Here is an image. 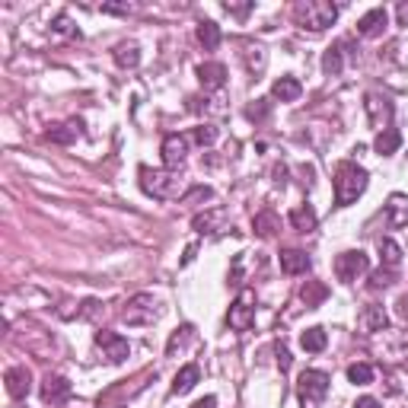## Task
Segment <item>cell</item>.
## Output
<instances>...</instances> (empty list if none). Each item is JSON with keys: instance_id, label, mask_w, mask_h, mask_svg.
I'll list each match as a JSON object with an SVG mask.
<instances>
[{"instance_id": "5bb4252c", "label": "cell", "mask_w": 408, "mask_h": 408, "mask_svg": "<svg viewBox=\"0 0 408 408\" xmlns=\"http://www.w3.org/2000/svg\"><path fill=\"white\" fill-rule=\"evenodd\" d=\"M4 383H6V392H10L13 399H26L32 389V373L26 370V367H10Z\"/></svg>"}, {"instance_id": "8d00e7d4", "label": "cell", "mask_w": 408, "mask_h": 408, "mask_svg": "<svg viewBox=\"0 0 408 408\" xmlns=\"http://www.w3.org/2000/svg\"><path fill=\"white\" fill-rule=\"evenodd\" d=\"M99 312H102L99 300H83V306H80V319H96Z\"/></svg>"}, {"instance_id": "d590c367", "label": "cell", "mask_w": 408, "mask_h": 408, "mask_svg": "<svg viewBox=\"0 0 408 408\" xmlns=\"http://www.w3.org/2000/svg\"><path fill=\"white\" fill-rule=\"evenodd\" d=\"M392 281H396V268H386V271L379 268L377 275L370 277V287H373V290H379V287H389Z\"/></svg>"}, {"instance_id": "74e56055", "label": "cell", "mask_w": 408, "mask_h": 408, "mask_svg": "<svg viewBox=\"0 0 408 408\" xmlns=\"http://www.w3.org/2000/svg\"><path fill=\"white\" fill-rule=\"evenodd\" d=\"M253 6H255V4H233V0H230V4H223V10L243 19V16H249V13H253Z\"/></svg>"}, {"instance_id": "5b68a950", "label": "cell", "mask_w": 408, "mask_h": 408, "mask_svg": "<svg viewBox=\"0 0 408 408\" xmlns=\"http://www.w3.org/2000/svg\"><path fill=\"white\" fill-rule=\"evenodd\" d=\"M329 373L322 370H303L300 373V383H297V389H300V405L303 408H319V402L325 399V392H329Z\"/></svg>"}, {"instance_id": "1f68e13d", "label": "cell", "mask_w": 408, "mask_h": 408, "mask_svg": "<svg viewBox=\"0 0 408 408\" xmlns=\"http://www.w3.org/2000/svg\"><path fill=\"white\" fill-rule=\"evenodd\" d=\"M348 379H351L355 386L373 383V367H370V364H351V367H348Z\"/></svg>"}, {"instance_id": "f35d334b", "label": "cell", "mask_w": 408, "mask_h": 408, "mask_svg": "<svg viewBox=\"0 0 408 408\" xmlns=\"http://www.w3.org/2000/svg\"><path fill=\"white\" fill-rule=\"evenodd\" d=\"M275 355H277V367L287 373V370H290V351L284 348V345H275Z\"/></svg>"}, {"instance_id": "83f0119b", "label": "cell", "mask_w": 408, "mask_h": 408, "mask_svg": "<svg viewBox=\"0 0 408 408\" xmlns=\"http://www.w3.org/2000/svg\"><path fill=\"white\" fill-rule=\"evenodd\" d=\"M198 42L204 45V51H214L217 45H220V26L210 23V19L198 23Z\"/></svg>"}, {"instance_id": "4316f807", "label": "cell", "mask_w": 408, "mask_h": 408, "mask_svg": "<svg viewBox=\"0 0 408 408\" xmlns=\"http://www.w3.org/2000/svg\"><path fill=\"white\" fill-rule=\"evenodd\" d=\"M325 297H329V287H325L322 281H306L303 287H300V300L310 306V310H316V306L322 303Z\"/></svg>"}, {"instance_id": "ac0fdd59", "label": "cell", "mask_w": 408, "mask_h": 408, "mask_svg": "<svg viewBox=\"0 0 408 408\" xmlns=\"http://www.w3.org/2000/svg\"><path fill=\"white\" fill-rule=\"evenodd\" d=\"M310 255L303 249H284L281 253V271L284 275H306L310 271Z\"/></svg>"}, {"instance_id": "6da1fadb", "label": "cell", "mask_w": 408, "mask_h": 408, "mask_svg": "<svg viewBox=\"0 0 408 408\" xmlns=\"http://www.w3.org/2000/svg\"><path fill=\"white\" fill-rule=\"evenodd\" d=\"M138 175H141V188L156 201H173V198H182V195H185V179H182L175 169L141 166Z\"/></svg>"}, {"instance_id": "ab89813d", "label": "cell", "mask_w": 408, "mask_h": 408, "mask_svg": "<svg viewBox=\"0 0 408 408\" xmlns=\"http://www.w3.org/2000/svg\"><path fill=\"white\" fill-rule=\"evenodd\" d=\"M102 13H118V16H128V13H131V4H102Z\"/></svg>"}, {"instance_id": "cb8c5ba5", "label": "cell", "mask_w": 408, "mask_h": 408, "mask_svg": "<svg viewBox=\"0 0 408 408\" xmlns=\"http://www.w3.org/2000/svg\"><path fill=\"white\" fill-rule=\"evenodd\" d=\"M253 227H255V233L258 236H275L277 230H281V220H277V214L275 210H258V214L253 217Z\"/></svg>"}, {"instance_id": "b9f144b4", "label": "cell", "mask_w": 408, "mask_h": 408, "mask_svg": "<svg viewBox=\"0 0 408 408\" xmlns=\"http://www.w3.org/2000/svg\"><path fill=\"white\" fill-rule=\"evenodd\" d=\"M396 312H399L402 319H408V294H402V297L396 300Z\"/></svg>"}, {"instance_id": "9a60e30c", "label": "cell", "mask_w": 408, "mask_h": 408, "mask_svg": "<svg viewBox=\"0 0 408 408\" xmlns=\"http://www.w3.org/2000/svg\"><path fill=\"white\" fill-rule=\"evenodd\" d=\"M386 223H389L392 230L408 227V195H402V192L389 195V201H386Z\"/></svg>"}, {"instance_id": "d6986e66", "label": "cell", "mask_w": 408, "mask_h": 408, "mask_svg": "<svg viewBox=\"0 0 408 408\" xmlns=\"http://www.w3.org/2000/svg\"><path fill=\"white\" fill-rule=\"evenodd\" d=\"M316 223H319V217H316V210H312L310 204H297V208L290 210V227H294L297 233H312Z\"/></svg>"}, {"instance_id": "3957f363", "label": "cell", "mask_w": 408, "mask_h": 408, "mask_svg": "<svg viewBox=\"0 0 408 408\" xmlns=\"http://www.w3.org/2000/svg\"><path fill=\"white\" fill-rule=\"evenodd\" d=\"M294 19L300 29L322 32L338 19V6L329 4V0H300V4L294 6Z\"/></svg>"}, {"instance_id": "836d02e7", "label": "cell", "mask_w": 408, "mask_h": 408, "mask_svg": "<svg viewBox=\"0 0 408 408\" xmlns=\"http://www.w3.org/2000/svg\"><path fill=\"white\" fill-rule=\"evenodd\" d=\"M268 112H271V102H268V99H255L253 106L246 108V118H253V121H265V118H268Z\"/></svg>"}, {"instance_id": "7a4b0ae2", "label": "cell", "mask_w": 408, "mask_h": 408, "mask_svg": "<svg viewBox=\"0 0 408 408\" xmlns=\"http://www.w3.org/2000/svg\"><path fill=\"white\" fill-rule=\"evenodd\" d=\"M364 188H367V169L357 166L355 160L338 163V169H335V204L338 208L355 204L360 195H364Z\"/></svg>"}, {"instance_id": "7c38bea8", "label": "cell", "mask_w": 408, "mask_h": 408, "mask_svg": "<svg viewBox=\"0 0 408 408\" xmlns=\"http://www.w3.org/2000/svg\"><path fill=\"white\" fill-rule=\"evenodd\" d=\"M185 156H188L185 134H166V141H163V163H166L169 169H179L182 163H185Z\"/></svg>"}, {"instance_id": "2e32d148", "label": "cell", "mask_w": 408, "mask_h": 408, "mask_svg": "<svg viewBox=\"0 0 408 408\" xmlns=\"http://www.w3.org/2000/svg\"><path fill=\"white\" fill-rule=\"evenodd\" d=\"M198 80L204 90H220V86L227 83V67H223L220 61H204L198 67Z\"/></svg>"}, {"instance_id": "277c9868", "label": "cell", "mask_w": 408, "mask_h": 408, "mask_svg": "<svg viewBox=\"0 0 408 408\" xmlns=\"http://www.w3.org/2000/svg\"><path fill=\"white\" fill-rule=\"evenodd\" d=\"M156 319H160V303L153 300V294H134L121 306V322L128 325H151Z\"/></svg>"}, {"instance_id": "484cf974", "label": "cell", "mask_w": 408, "mask_h": 408, "mask_svg": "<svg viewBox=\"0 0 408 408\" xmlns=\"http://www.w3.org/2000/svg\"><path fill=\"white\" fill-rule=\"evenodd\" d=\"M345 42H338V45H332L329 51L322 54V71L329 73V77H338V73L345 71Z\"/></svg>"}, {"instance_id": "603a6c76", "label": "cell", "mask_w": 408, "mask_h": 408, "mask_svg": "<svg viewBox=\"0 0 408 408\" xmlns=\"http://www.w3.org/2000/svg\"><path fill=\"white\" fill-rule=\"evenodd\" d=\"M325 345H329V335H325L322 325H312V329H306L300 335V348L310 351V355H319V351H325Z\"/></svg>"}, {"instance_id": "7402d4cb", "label": "cell", "mask_w": 408, "mask_h": 408, "mask_svg": "<svg viewBox=\"0 0 408 408\" xmlns=\"http://www.w3.org/2000/svg\"><path fill=\"white\" fill-rule=\"evenodd\" d=\"M402 147V134L396 131V128H386V131L377 134V141H373V151H377L379 156H392Z\"/></svg>"}, {"instance_id": "44dd1931", "label": "cell", "mask_w": 408, "mask_h": 408, "mask_svg": "<svg viewBox=\"0 0 408 408\" xmlns=\"http://www.w3.org/2000/svg\"><path fill=\"white\" fill-rule=\"evenodd\" d=\"M300 93H303V86L297 77H281V80H275V86H271V96L281 99V102H297Z\"/></svg>"}, {"instance_id": "ffe728a7", "label": "cell", "mask_w": 408, "mask_h": 408, "mask_svg": "<svg viewBox=\"0 0 408 408\" xmlns=\"http://www.w3.org/2000/svg\"><path fill=\"white\" fill-rule=\"evenodd\" d=\"M386 325H389V319H386V310L383 306H367L364 312H360V332H383Z\"/></svg>"}, {"instance_id": "f1b7e54d", "label": "cell", "mask_w": 408, "mask_h": 408, "mask_svg": "<svg viewBox=\"0 0 408 408\" xmlns=\"http://www.w3.org/2000/svg\"><path fill=\"white\" fill-rule=\"evenodd\" d=\"M192 342H195V325H182V329H175V332H173V338H169L166 355H169V357H175V351H182L185 345H192Z\"/></svg>"}, {"instance_id": "52a82bcc", "label": "cell", "mask_w": 408, "mask_h": 408, "mask_svg": "<svg viewBox=\"0 0 408 408\" xmlns=\"http://www.w3.org/2000/svg\"><path fill=\"white\" fill-rule=\"evenodd\" d=\"M367 271H370V255L360 253V249H348V253H342L335 258V275H338V281H345V284L357 281Z\"/></svg>"}, {"instance_id": "9c48e42d", "label": "cell", "mask_w": 408, "mask_h": 408, "mask_svg": "<svg viewBox=\"0 0 408 408\" xmlns=\"http://www.w3.org/2000/svg\"><path fill=\"white\" fill-rule=\"evenodd\" d=\"M364 108H367V118H370V125L379 131H386V128H392V102L389 96H383V93H367L364 96Z\"/></svg>"}, {"instance_id": "d6a6232c", "label": "cell", "mask_w": 408, "mask_h": 408, "mask_svg": "<svg viewBox=\"0 0 408 408\" xmlns=\"http://www.w3.org/2000/svg\"><path fill=\"white\" fill-rule=\"evenodd\" d=\"M214 223H223V210H214V214H198L192 220V227L198 230V233H214V230H210Z\"/></svg>"}, {"instance_id": "7bdbcfd3", "label": "cell", "mask_w": 408, "mask_h": 408, "mask_svg": "<svg viewBox=\"0 0 408 408\" xmlns=\"http://www.w3.org/2000/svg\"><path fill=\"white\" fill-rule=\"evenodd\" d=\"M192 408H217V399L214 396H204V399H198Z\"/></svg>"}, {"instance_id": "ba28073f", "label": "cell", "mask_w": 408, "mask_h": 408, "mask_svg": "<svg viewBox=\"0 0 408 408\" xmlns=\"http://www.w3.org/2000/svg\"><path fill=\"white\" fill-rule=\"evenodd\" d=\"M93 342H96V348L102 351V357H106L108 364H125L128 355H131L128 338L115 335V332H108V329H99L96 335H93Z\"/></svg>"}, {"instance_id": "8992f818", "label": "cell", "mask_w": 408, "mask_h": 408, "mask_svg": "<svg viewBox=\"0 0 408 408\" xmlns=\"http://www.w3.org/2000/svg\"><path fill=\"white\" fill-rule=\"evenodd\" d=\"M227 322H230V329H236V332L253 329V322H255V290H249V287L240 290V297H236L233 306H230Z\"/></svg>"}, {"instance_id": "4dcf8cb0", "label": "cell", "mask_w": 408, "mask_h": 408, "mask_svg": "<svg viewBox=\"0 0 408 408\" xmlns=\"http://www.w3.org/2000/svg\"><path fill=\"white\" fill-rule=\"evenodd\" d=\"M51 32H58V36H67V39H77V26H73V19L67 16V13H58V16L51 19Z\"/></svg>"}, {"instance_id": "30bf717a", "label": "cell", "mask_w": 408, "mask_h": 408, "mask_svg": "<svg viewBox=\"0 0 408 408\" xmlns=\"http://www.w3.org/2000/svg\"><path fill=\"white\" fill-rule=\"evenodd\" d=\"M73 386L67 377H58V373H49V377L42 379V399L49 405H64L67 399H71Z\"/></svg>"}, {"instance_id": "8fae6325", "label": "cell", "mask_w": 408, "mask_h": 408, "mask_svg": "<svg viewBox=\"0 0 408 408\" xmlns=\"http://www.w3.org/2000/svg\"><path fill=\"white\" fill-rule=\"evenodd\" d=\"M386 26H389V13H386L383 6H373V10H367L364 16L357 19V36L377 39V36H383Z\"/></svg>"}, {"instance_id": "e575fe53", "label": "cell", "mask_w": 408, "mask_h": 408, "mask_svg": "<svg viewBox=\"0 0 408 408\" xmlns=\"http://www.w3.org/2000/svg\"><path fill=\"white\" fill-rule=\"evenodd\" d=\"M214 141H217V128H214V125L195 128V144H198V147H210Z\"/></svg>"}, {"instance_id": "f546056e", "label": "cell", "mask_w": 408, "mask_h": 408, "mask_svg": "<svg viewBox=\"0 0 408 408\" xmlns=\"http://www.w3.org/2000/svg\"><path fill=\"white\" fill-rule=\"evenodd\" d=\"M379 258H383L386 268H399L402 262V249H399L396 240H379Z\"/></svg>"}, {"instance_id": "ee69618b", "label": "cell", "mask_w": 408, "mask_h": 408, "mask_svg": "<svg viewBox=\"0 0 408 408\" xmlns=\"http://www.w3.org/2000/svg\"><path fill=\"white\" fill-rule=\"evenodd\" d=\"M399 23H402V26H408V4H402V6H399Z\"/></svg>"}, {"instance_id": "e0dca14e", "label": "cell", "mask_w": 408, "mask_h": 408, "mask_svg": "<svg viewBox=\"0 0 408 408\" xmlns=\"http://www.w3.org/2000/svg\"><path fill=\"white\" fill-rule=\"evenodd\" d=\"M198 379H201V367L198 364H185L179 373H175L169 392H173V396H185V392L195 389V383H198Z\"/></svg>"}, {"instance_id": "60d3db41", "label": "cell", "mask_w": 408, "mask_h": 408, "mask_svg": "<svg viewBox=\"0 0 408 408\" xmlns=\"http://www.w3.org/2000/svg\"><path fill=\"white\" fill-rule=\"evenodd\" d=\"M355 408H379V402L373 396H360L357 402H355Z\"/></svg>"}, {"instance_id": "d4e9b609", "label": "cell", "mask_w": 408, "mask_h": 408, "mask_svg": "<svg viewBox=\"0 0 408 408\" xmlns=\"http://www.w3.org/2000/svg\"><path fill=\"white\" fill-rule=\"evenodd\" d=\"M112 58H115V64L125 67V71H134V67L141 64V51H138V45H128V42L115 45Z\"/></svg>"}, {"instance_id": "4fadbf2b", "label": "cell", "mask_w": 408, "mask_h": 408, "mask_svg": "<svg viewBox=\"0 0 408 408\" xmlns=\"http://www.w3.org/2000/svg\"><path fill=\"white\" fill-rule=\"evenodd\" d=\"M83 134V121L80 118H71V121H61V125H49V131H45V138L51 141V144H73V141Z\"/></svg>"}]
</instances>
